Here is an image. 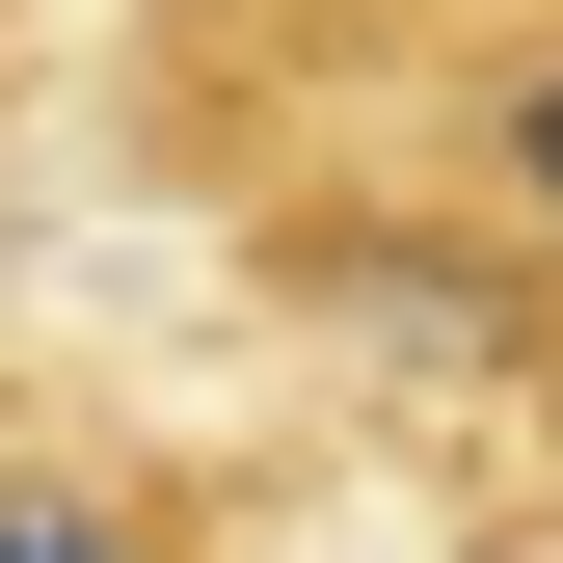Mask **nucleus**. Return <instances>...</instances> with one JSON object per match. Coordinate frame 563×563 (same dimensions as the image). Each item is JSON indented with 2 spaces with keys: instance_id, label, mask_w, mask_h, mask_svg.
Masks as SVG:
<instances>
[{
  "instance_id": "nucleus-1",
  "label": "nucleus",
  "mask_w": 563,
  "mask_h": 563,
  "mask_svg": "<svg viewBox=\"0 0 563 563\" xmlns=\"http://www.w3.org/2000/svg\"><path fill=\"white\" fill-rule=\"evenodd\" d=\"M188 188H456L563 268V0H134Z\"/></svg>"
},
{
  "instance_id": "nucleus-2",
  "label": "nucleus",
  "mask_w": 563,
  "mask_h": 563,
  "mask_svg": "<svg viewBox=\"0 0 563 563\" xmlns=\"http://www.w3.org/2000/svg\"><path fill=\"white\" fill-rule=\"evenodd\" d=\"M0 563H268V483L188 430H0Z\"/></svg>"
}]
</instances>
